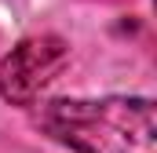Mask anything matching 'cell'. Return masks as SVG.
Listing matches in <instances>:
<instances>
[{
	"mask_svg": "<svg viewBox=\"0 0 157 153\" xmlns=\"http://www.w3.org/2000/svg\"><path fill=\"white\" fill-rule=\"evenodd\" d=\"M37 124L77 153H154L150 99H55Z\"/></svg>",
	"mask_w": 157,
	"mask_h": 153,
	"instance_id": "6da1fadb",
	"label": "cell"
},
{
	"mask_svg": "<svg viewBox=\"0 0 157 153\" xmlns=\"http://www.w3.org/2000/svg\"><path fill=\"white\" fill-rule=\"evenodd\" d=\"M66 62H70V47L59 37L40 33V37L22 40L0 62V95L11 106H29L40 91L66 69Z\"/></svg>",
	"mask_w": 157,
	"mask_h": 153,
	"instance_id": "7a4b0ae2",
	"label": "cell"
}]
</instances>
